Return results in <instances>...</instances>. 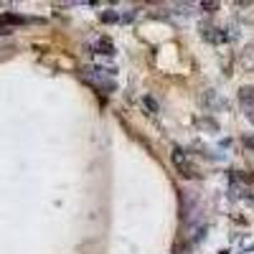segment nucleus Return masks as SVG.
I'll return each instance as SVG.
<instances>
[{"label": "nucleus", "mask_w": 254, "mask_h": 254, "mask_svg": "<svg viewBox=\"0 0 254 254\" xmlns=\"http://www.w3.org/2000/svg\"><path fill=\"white\" fill-rule=\"evenodd\" d=\"M219 8V3H201V10H206V13H214Z\"/></svg>", "instance_id": "10"}, {"label": "nucleus", "mask_w": 254, "mask_h": 254, "mask_svg": "<svg viewBox=\"0 0 254 254\" xmlns=\"http://www.w3.org/2000/svg\"><path fill=\"white\" fill-rule=\"evenodd\" d=\"M237 61H239V66H242L244 71H254V44L244 46V49L239 51Z\"/></svg>", "instance_id": "6"}, {"label": "nucleus", "mask_w": 254, "mask_h": 254, "mask_svg": "<svg viewBox=\"0 0 254 254\" xmlns=\"http://www.w3.org/2000/svg\"><path fill=\"white\" fill-rule=\"evenodd\" d=\"M201 36L208 41V44H226V41L231 38V36L226 33V28H219V26H206V28H201Z\"/></svg>", "instance_id": "4"}, {"label": "nucleus", "mask_w": 254, "mask_h": 254, "mask_svg": "<svg viewBox=\"0 0 254 254\" xmlns=\"http://www.w3.org/2000/svg\"><path fill=\"white\" fill-rule=\"evenodd\" d=\"M173 165H176V171H178V176H183V178H188V181H193V178H201V173H198V168L193 165V160L188 158V153L183 150V147H173Z\"/></svg>", "instance_id": "2"}, {"label": "nucleus", "mask_w": 254, "mask_h": 254, "mask_svg": "<svg viewBox=\"0 0 254 254\" xmlns=\"http://www.w3.org/2000/svg\"><path fill=\"white\" fill-rule=\"evenodd\" d=\"M244 147H249V150L254 153V135H247L244 137Z\"/></svg>", "instance_id": "11"}, {"label": "nucleus", "mask_w": 254, "mask_h": 254, "mask_svg": "<svg viewBox=\"0 0 254 254\" xmlns=\"http://www.w3.org/2000/svg\"><path fill=\"white\" fill-rule=\"evenodd\" d=\"M239 102H242L244 112L247 110H254V87H242L239 89Z\"/></svg>", "instance_id": "7"}, {"label": "nucleus", "mask_w": 254, "mask_h": 254, "mask_svg": "<svg viewBox=\"0 0 254 254\" xmlns=\"http://www.w3.org/2000/svg\"><path fill=\"white\" fill-rule=\"evenodd\" d=\"M102 20H104V23H115V20H120V15L115 10H104L102 13Z\"/></svg>", "instance_id": "9"}, {"label": "nucleus", "mask_w": 254, "mask_h": 254, "mask_svg": "<svg viewBox=\"0 0 254 254\" xmlns=\"http://www.w3.org/2000/svg\"><path fill=\"white\" fill-rule=\"evenodd\" d=\"M244 115H247V120H249V122H252V125H254V110H247V112H244Z\"/></svg>", "instance_id": "12"}, {"label": "nucleus", "mask_w": 254, "mask_h": 254, "mask_svg": "<svg viewBox=\"0 0 254 254\" xmlns=\"http://www.w3.org/2000/svg\"><path fill=\"white\" fill-rule=\"evenodd\" d=\"M81 76L87 79L94 89L110 94L115 92V69H102V66H87L81 71Z\"/></svg>", "instance_id": "1"}, {"label": "nucleus", "mask_w": 254, "mask_h": 254, "mask_svg": "<svg viewBox=\"0 0 254 254\" xmlns=\"http://www.w3.org/2000/svg\"><path fill=\"white\" fill-rule=\"evenodd\" d=\"M201 104H203L206 112H216V110L226 107V99H221L219 92H214V89H206V92L201 94Z\"/></svg>", "instance_id": "3"}, {"label": "nucleus", "mask_w": 254, "mask_h": 254, "mask_svg": "<svg viewBox=\"0 0 254 254\" xmlns=\"http://www.w3.org/2000/svg\"><path fill=\"white\" fill-rule=\"evenodd\" d=\"M87 49L92 54H97V56H115V44L110 38H97V41H92Z\"/></svg>", "instance_id": "5"}, {"label": "nucleus", "mask_w": 254, "mask_h": 254, "mask_svg": "<svg viewBox=\"0 0 254 254\" xmlns=\"http://www.w3.org/2000/svg\"><path fill=\"white\" fill-rule=\"evenodd\" d=\"M142 102H145V107L150 110V115H158V112H160V107H158V102H155L153 97H142Z\"/></svg>", "instance_id": "8"}]
</instances>
